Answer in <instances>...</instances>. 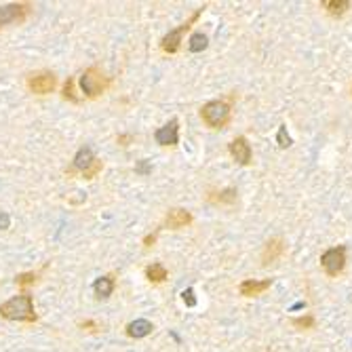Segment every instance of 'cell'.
Here are the masks:
<instances>
[{
	"label": "cell",
	"mask_w": 352,
	"mask_h": 352,
	"mask_svg": "<svg viewBox=\"0 0 352 352\" xmlns=\"http://www.w3.org/2000/svg\"><path fill=\"white\" fill-rule=\"evenodd\" d=\"M116 283H114V276H99L95 283H93V291L95 295L99 297V300H108V297L112 295Z\"/></svg>",
	"instance_id": "obj_15"
},
{
	"label": "cell",
	"mask_w": 352,
	"mask_h": 352,
	"mask_svg": "<svg viewBox=\"0 0 352 352\" xmlns=\"http://www.w3.org/2000/svg\"><path fill=\"white\" fill-rule=\"evenodd\" d=\"M0 316L7 321H24V323H34L36 321V312H34V302L32 295L21 293L17 297H11L9 302L0 306Z\"/></svg>",
	"instance_id": "obj_1"
},
{
	"label": "cell",
	"mask_w": 352,
	"mask_h": 352,
	"mask_svg": "<svg viewBox=\"0 0 352 352\" xmlns=\"http://www.w3.org/2000/svg\"><path fill=\"white\" fill-rule=\"evenodd\" d=\"M283 251H285L283 238H278V236L270 238V240L266 243V247H263V251H261V263H263V266H268V263L276 261L280 255H283Z\"/></svg>",
	"instance_id": "obj_11"
},
{
	"label": "cell",
	"mask_w": 352,
	"mask_h": 352,
	"mask_svg": "<svg viewBox=\"0 0 352 352\" xmlns=\"http://www.w3.org/2000/svg\"><path fill=\"white\" fill-rule=\"evenodd\" d=\"M293 325H295L297 329H312V327H314V316H312V314L297 316V319H293Z\"/></svg>",
	"instance_id": "obj_21"
},
{
	"label": "cell",
	"mask_w": 352,
	"mask_h": 352,
	"mask_svg": "<svg viewBox=\"0 0 352 352\" xmlns=\"http://www.w3.org/2000/svg\"><path fill=\"white\" fill-rule=\"evenodd\" d=\"M36 278H38L36 272H24V274H17L15 276V283L19 285V287H26V285H32Z\"/></svg>",
	"instance_id": "obj_20"
},
{
	"label": "cell",
	"mask_w": 352,
	"mask_h": 352,
	"mask_svg": "<svg viewBox=\"0 0 352 352\" xmlns=\"http://www.w3.org/2000/svg\"><path fill=\"white\" fill-rule=\"evenodd\" d=\"M146 276H148V280H152V283H163L167 278V268L163 263H152V266L146 268Z\"/></svg>",
	"instance_id": "obj_18"
},
{
	"label": "cell",
	"mask_w": 352,
	"mask_h": 352,
	"mask_svg": "<svg viewBox=\"0 0 352 352\" xmlns=\"http://www.w3.org/2000/svg\"><path fill=\"white\" fill-rule=\"evenodd\" d=\"M154 139H156V144H161V146H178V142H180V122H178V118H173V120L167 122L165 127L156 129Z\"/></svg>",
	"instance_id": "obj_9"
},
{
	"label": "cell",
	"mask_w": 352,
	"mask_h": 352,
	"mask_svg": "<svg viewBox=\"0 0 352 352\" xmlns=\"http://www.w3.org/2000/svg\"><path fill=\"white\" fill-rule=\"evenodd\" d=\"M203 11H205V7H201V9H196L194 13H192L188 19L180 26V28H175V30H171L167 36H163V40H161V49L165 51V53H169V55H173V53H178L180 51V45H182V38H184V34L192 28V24H194L199 17L203 15Z\"/></svg>",
	"instance_id": "obj_4"
},
{
	"label": "cell",
	"mask_w": 352,
	"mask_h": 352,
	"mask_svg": "<svg viewBox=\"0 0 352 352\" xmlns=\"http://www.w3.org/2000/svg\"><path fill=\"white\" fill-rule=\"evenodd\" d=\"M230 154L238 165H249L251 163V146L243 135L234 137L230 142Z\"/></svg>",
	"instance_id": "obj_10"
},
{
	"label": "cell",
	"mask_w": 352,
	"mask_h": 352,
	"mask_svg": "<svg viewBox=\"0 0 352 352\" xmlns=\"http://www.w3.org/2000/svg\"><path fill=\"white\" fill-rule=\"evenodd\" d=\"M270 285H272L270 278H263V280L247 278V280H243V283H240L238 291H240V295H245V297H253V295H259V293H263L266 289H270Z\"/></svg>",
	"instance_id": "obj_13"
},
{
	"label": "cell",
	"mask_w": 352,
	"mask_h": 352,
	"mask_svg": "<svg viewBox=\"0 0 352 352\" xmlns=\"http://www.w3.org/2000/svg\"><path fill=\"white\" fill-rule=\"evenodd\" d=\"M150 171V167H148V163L146 161H142L139 163V167H137V173H148Z\"/></svg>",
	"instance_id": "obj_26"
},
{
	"label": "cell",
	"mask_w": 352,
	"mask_h": 352,
	"mask_svg": "<svg viewBox=\"0 0 352 352\" xmlns=\"http://www.w3.org/2000/svg\"><path fill=\"white\" fill-rule=\"evenodd\" d=\"M74 169L82 173V178L93 180L95 175L103 169V165H101L99 158H95V154H93V150L89 146H82L74 156Z\"/></svg>",
	"instance_id": "obj_5"
},
{
	"label": "cell",
	"mask_w": 352,
	"mask_h": 352,
	"mask_svg": "<svg viewBox=\"0 0 352 352\" xmlns=\"http://www.w3.org/2000/svg\"><path fill=\"white\" fill-rule=\"evenodd\" d=\"M108 84H110V78L103 76V72L95 65L86 68L80 76V89H82L84 97H89V99L99 97L105 89H108Z\"/></svg>",
	"instance_id": "obj_3"
},
{
	"label": "cell",
	"mask_w": 352,
	"mask_h": 352,
	"mask_svg": "<svg viewBox=\"0 0 352 352\" xmlns=\"http://www.w3.org/2000/svg\"><path fill=\"white\" fill-rule=\"evenodd\" d=\"M57 86V78L53 72H36L28 76V89L36 95H47Z\"/></svg>",
	"instance_id": "obj_8"
},
{
	"label": "cell",
	"mask_w": 352,
	"mask_h": 352,
	"mask_svg": "<svg viewBox=\"0 0 352 352\" xmlns=\"http://www.w3.org/2000/svg\"><path fill=\"white\" fill-rule=\"evenodd\" d=\"M321 7H323V9H327V13H329V15L340 17V15H344V13L352 7V3H350V0H323Z\"/></svg>",
	"instance_id": "obj_17"
},
{
	"label": "cell",
	"mask_w": 352,
	"mask_h": 352,
	"mask_svg": "<svg viewBox=\"0 0 352 352\" xmlns=\"http://www.w3.org/2000/svg\"><path fill=\"white\" fill-rule=\"evenodd\" d=\"M152 329H154V325H152L150 321H146V319H137V321H131V323L127 325V336H129V338L139 340V338L150 336Z\"/></svg>",
	"instance_id": "obj_14"
},
{
	"label": "cell",
	"mask_w": 352,
	"mask_h": 352,
	"mask_svg": "<svg viewBox=\"0 0 352 352\" xmlns=\"http://www.w3.org/2000/svg\"><path fill=\"white\" fill-rule=\"evenodd\" d=\"M0 228H3V230L9 228V215L7 213H0Z\"/></svg>",
	"instance_id": "obj_25"
},
{
	"label": "cell",
	"mask_w": 352,
	"mask_h": 352,
	"mask_svg": "<svg viewBox=\"0 0 352 352\" xmlns=\"http://www.w3.org/2000/svg\"><path fill=\"white\" fill-rule=\"evenodd\" d=\"M276 142H278V146H280V148H289V146H291V137H289V133H287V127H285V125H280L278 135H276Z\"/></svg>",
	"instance_id": "obj_23"
},
{
	"label": "cell",
	"mask_w": 352,
	"mask_h": 352,
	"mask_svg": "<svg viewBox=\"0 0 352 352\" xmlns=\"http://www.w3.org/2000/svg\"><path fill=\"white\" fill-rule=\"evenodd\" d=\"M207 199L213 205H234L236 203V190L226 188V190H219V192H209Z\"/></svg>",
	"instance_id": "obj_16"
},
{
	"label": "cell",
	"mask_w": 352,
	"mask_h": 352,
	"mask_svg": "<svg viewBox=\"0 0 352 352\" xmlns=\"http://www.w3.org/2000/svg\"><path fill=\"white\" fill-rule=\"evenodd\" d=\"M321 266L329 276H338L344 266H346V247L338 245V247H331L321 255Z\"/></svg>",
	"instance_id": "obj_7"
},
{
	"label": "cell",
	"mask_w": 352,
	"mask_h": 352,
	"mask_svg": "<svg viewBox=\"0 0 352 352\" xmlns=\"http://www.w3.org/2000/svg\"><path fill=\"white\" fill-rule=\"evenodd\" d=\"M182 300L192 308V306H196V297H194V289H186L184 293H182Z\"/></svg>",
	"instance_id": "obj_24"
},
{
	"label": "cell",
	"mask_w": 352,
	"mask_h": 352,
	"mask_svg": "<svg viewBox=\"0 0 352 352\" xmlns=\"http://www.w3.org/2000/svg\"><path fill=\"white\" fill-rule=\"evenodd\" d=\"M207 45H209V38L205 36V34L196 32V34H192V38H190V45H188V49H190L192 53H201V51H205V49H207Z\"/></svg>",
	"instance_id": "obj_19"
},
{
	"label": "cell",
	"mask_w": 352,
	"mask_h": 352,
	"mask_svg": "<svg viewBox=\"0 0 352 352\" xmlns=\"http://www.w3.org/2000/svg\"><path fill=\"white\" fill-rule=\"evenodd\" d=\"M190 224H192V213L186 209H171L165 217V226L171 228V230H180V228H186Z\"/></svg>",
	"instance_id": "obj_12"
},
{
	"label": "cell",
	"mask_w": 352,
	"mask_h": 352,
	"mask_svg": "<svg viewBox=\"0 0 352 352\" xmlns=\"http://www.w3.org/2000/svg\"><path fill=\"white\" fill-rule=\"evenodd\" d=\"M156 240V234H150V236H146V240H144V245H146V247H150V245Z\"/></svg>",
	"instance_id": "obj_27"
},
{
	"label": "cell",
	"mask_w": 352,
	"mask_h": 352,
	"mask_svg": "<svg viewBox=\"0 0 352 352\" xmlns=\"http://www.w3.org/2000/svg\"><path fill=\"white\" fill-rule=\"evenodd\" d=\"M201 118L211 129H224L228 122H230V105L222 99L207 101L201 108Z\"/></svg>",
	"instance_id": "obj_2"
},
{
	"label": "cell",
	"mask_w": 352,
	"mask_h": 352,
	"mask_svg": "<svg viewBox=\"0 0 352 352\" xmlns=\"http://www.w3.org/2000/svg\"><path fill=\"white\" fill-rule=\"evenodd\" d=\"M30 3H9L0 7V28H5L9 24H21L28 19V15L32 13Z\"/></svg>",
	"instance_id": "obj_6"
},
{
	"label": "cell",
	"mask_w": 352,
	"mask_h": 352,
	"mask_svg": "<svg viewBox=\"0 0 352 352\" xmlns=\"http://www.w3.org/2000/svg\"><path fill=\"white\" fill-rule=\"evenodd\" d=\"M63 97L70 99V101H74V103L80 101V99L74 95V78H68V80H65V84H63Z\"/></svg>",
	"instance_id": "obj_22"
}]
</instances>
